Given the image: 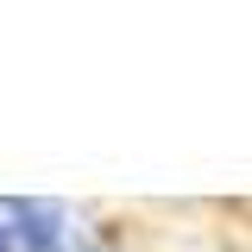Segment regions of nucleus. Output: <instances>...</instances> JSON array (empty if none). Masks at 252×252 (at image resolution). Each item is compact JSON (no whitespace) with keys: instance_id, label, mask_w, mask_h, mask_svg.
Masks as SVG:
<instances>
[{"instance_id":"obj_1","label":"nucleus","mask_w":252,"mask_h":252,"mask_svg":"<svg viewBox=\"0 0 252 252\" xmlns=\"http://www.w3.org/2000/svg\"><path fill=\"white\" fill-rule=\"evenodd\" d=\"M19 240L32 252H57L63 246V215L51 202H19Z\"/></svg>"},{"instance_id":"obj_2","label":"nucleus","mask_w":252,"mask_h":252,"mask_svg":"<svg viewBox=\"0 0 252 252\" xmlns=\"http://www.w3.org/2000/svg\"><path fill=\"white\" fill-rule=\"evenodd\" d=\"M0 252H6V227H0Z\"/></svg>"}]
</instances>
